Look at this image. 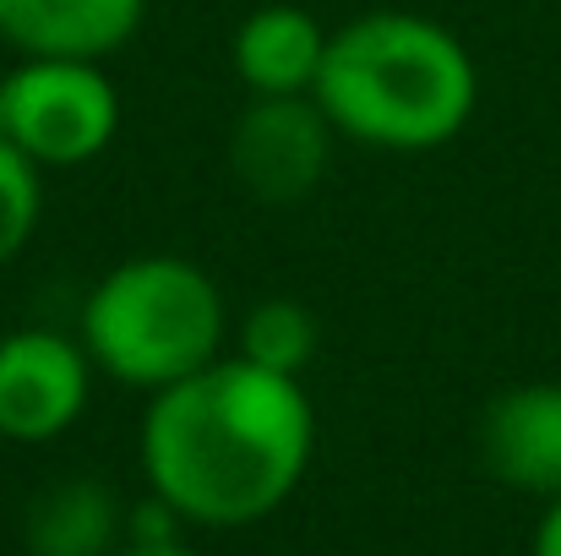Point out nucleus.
Instances as JSON below:
<instances>
[{"mask_svg":"<svg viewBox=\"0 0 561 556\" xmlns=\"http://www.w3.org/2000/svg\"><path fill=\"white\" fill-rule=\"evenodd\" d=\"M317 453V409L300 376L218 355L159 387L142 415V475L186 524L240 530L278 513Z\"/></svg>","mask_w":561,"mask_h":556,"instance_id":"obj_1","label":"nucleus"},{"mask_svg":"<svg viewBox=\"0 0 561 556\" xmlns=\"http://www.w3.org/2000/svg\"><path fill=\"white\" fill-rule=\"evenodd\" d=\"M311 93L339 137L381 154H431L469 126L480 71L453 27L420 11H366L328 33Z\"/></svg>","mask_w":561,"mask_h":556,"instance_id":"obj_2","label":"nucleus"},{"mask_svg":"<svg viewBox=\"0 0 561 556\" xmlns=\"http://www.w3.org/2000/svg\"><path fill=\"white\" fill-rule=\"evenodd\" d=\"M229 306L207 268L170 251L115 262L82 300L77 339L93 371L148 398L224 355Z\"/></svg>","mask_w":561,"mask_h":556,"instance_id":"obj_3","label":"nucleus"},{"mask_svg":"<svg viewBox=\"0 0 561 556\" xmlns=\"http://www.w3.org/2000/svg\"><path fill=\"white\" fill-rule=\"evenodd\" d=\"M121 132V93L104 60L22 55L5 71V143L38 170L93 164Z\"/></svg>","mask_w":561,"mask_h":556,"instance_id":"obj_4","label":"nucleus"},{"mask_svg":"<svg viewBox=\"0 0 561 556\" xmlns=\"http://www.w3.org/2000/svg\"><path fill=\"white\" fill-rule=\"evenodd\" d=\"M93 393V361L82 339L49 328L0 333V436L38 447L71 431Z\"/></svg>","mask_w":561,"mask_h":556,"instance_id":"obj_5","label":"nucleus"},{"mask_svg":"<svg viewBox=\"0 0 561 556\" xmlns=\"http://www.w3.org/2000/svg\"><path fill=\"white\" fill-rule=\"evenodd\" d=\"M333 121L317 93H273L251 99L229 132V170L262 202H300L328 175Z\"/></svg>","mask_w":561,"mask_h":556,"instance_id":"obj_6","label":"nucleus"},{"mask_svg":"<svg viewBox=\"0 0 561 556\" xmlns=\"http://www.w3.org/2000/svg\"><path fill=\"white\" fill-rule=\"evenodd\" d=\"M480 453L491 475L529 497H561V382H518L485 404Z\"/></svg>","mask_w":561,"mask_h":556,"instance_id":"obj_7","label":"nucleus"},{"mask_svg":"<svg viewBox=\"0 0 561 556\" xmlns=\"http://www.w3.org/2000/svg\"><path fill=\"white\" fill-rule=\"evenodd\" d=\"M148 0H0V38L16 55L110 60L137 38Z\"/></svg>","mask_w":561,"mask_h":556,"instance_id":"obj_8","label":"nucleus"},{"mask_svg":"<svg viewBox=\"0 0 561 556\" xmlns=\"http://www.w3.org/2000/svg\"><path fill=\"white\" fill-rule=\"evenodd\" d=\"M322 55H328V27L289 0L256 5L234 27V71L251 88V99L311 93L322 77Z\"/></svg>","mask_w":561,"mask_h":556,"instance_id":"obj_9","label":"nucleus"},{"mask_svg":"<svg viewBox=\"0 0 561 556\" xmlns=\"http://www.w3.org/2000/svg\"><path fill=\"white\" fill-rule=\"evenodd\" d=\"M33 556H104L121 535V502L104 480H60L27 508Z\"/></svg>","mask_w":561,"mask_h":556,"instance_id":"obj_10","label":"nucleus"},{"mask_svg":"<svg viewBox=\"0 0 561 556\" xmlns=\"http://www.w3.org/2000/svg\"><path fill=\"white\" fill-rule=\"evenodd\" d=\"M317 339H322L317 317L300 300L273 295V300H256L245 311L234 355H245L251 366L278 371V376H306V366L317 361Z\"/></svg>","mask_w":561,"mask_h":556,"instance_id":"obj_11","label":"nucleus"},{"mask_svg":"<svg viewBox=\"0 0 561 556\" xmlns=\"http://www.w3.org/2000/svg\"><path fill=\"white\" fill-rule=\"evenodd\" d=\"M44 213V170L22 159L11 143H0V268L22 257Z\"/></svg>","mask_w":561,"mask_h":556,"instance_id":"obj_12","label":"nucleus"},{"mask_svg":"<svg viewBox=\"0 0 561 556\" xmlns=\"http://www.w3.org/2000/svg\"><path fill=\"white\" fill-rule=\"evenodd\" d=\"M529 556H561V497L546 508V519H540V530H535V552Z\"/></svg>","mask_w":561,"mask_h":556,"instance_id":"obj_13","label":"nucleus"},{"mask_svg":"<svg viewBox=\"0 0 561 556\" xmlns=\"http://www.w3.org/2000/svg\"><path fill=\"white\" fill-rule=\"evenodd\" d=\"M121 556H196V552H186L181 541H164V546H126Z\"/></svg>","mask_w":561,"mask_h":556,"instance_id":"obj_14","label":"nucleus"},{"mask_svg":"<svg viewBox=\"0 0 561 556\" xmlns=\"http://www.w3.org/2000/svg\"><path fill=\"white\" fill-rule=\"evenodd\" d=\"M0 143H5V77H0Z\"/></svg>","mask_w":561,"mask_h":556,"instance_id":"obj_15","label":"nucleus"}]
</instances>
